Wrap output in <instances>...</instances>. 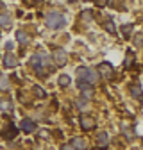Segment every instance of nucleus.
Segmentation results:
<instances>
[{"label":"nucleus","instance_id":"nucleus-23","mask_svg":"<svg viewBox=\"0 0 143 150\" xmlns=\"http://www.w3.org/2000/svg\"><path fill=\"white\" fill-rule=\"evenodd\" d=\"M95 2H97V6H104V4L107 2V0H95Z\"/></svg>","mask_w":143,"mask_h":150},{"label":"nucleus","instance_id":"nucleus-10","mask_svg":"<svg viewBox=\"0 0 143 150\" xmlns=\"http://www.w3.org/2000/svg\"><path fill=\"white\" fill-rule=\"evenodd\" d=\"M22 129L25 130V132H34V130H36V123L30 122V120H22Z\"/></svg>","mask_w":143,"mask_h":150},{"label":"nucleus","instance_id":"nucleus-14","mask_svg":"<svg viewBox=\"0 0 143 150\" xmlns=\"http://www.w3.org/2000/svg\"><path fill=\"white\" fill-rule=\"evenodd\" d=\"M102 25L105 27V30H109L111 34H115V32H116V27H115V23H113L111 20H105V22H102Z\"/></svg>","mask_w":143,"mask_h":150},{"label":"nucleus","instance_id":"nucleus-15","mask_svg":"<svg viewBox=\"0 0 143 150\" xmlns=\"http://www.w3.org/2000/svg\"><path fill=\"white\" fill-rule=\"evenodd\" d=\"M11 109H13L11 100H0V111H11Z\"/></svg>","mask_w":143,"mask_h":150},{"label":"nucleus","instance_id":"nucleus-20","mask_svg":"<svg viewBox=\"0 0 143 150\" xmlns=\"http://www.w3.org/2000/svg\"><path fill=\"white\" fill-rule=\"evenodd\" d=\"M91 16H93V14H91V11H84V13H82V18H84V20H88V22L91 20Z\"/></svg>","mask_w":143,"mask_h":150},{"label":"nucleus","instance_id":"nucleus-6","mask_svg":"<svg viewBox=\"0 0 143 150\" xmlns=\"http://www.w3.org/2000/svg\"><path fill=\"white\" fill-rule=\"evenodd\" d=\"M79 88L82 89V97H84L86 100L93 97V88H91V84H86V82H79Z\"/></svg>","mask_w":143,"mask_h":150},{"label":"nucleus","instance_id":"nucleus-18","mask_svg":"<svg viewBox=\"0 0 143 150\" xmlns=\"http://www.w3.org/2000/svg\"><path fill=\"white\" fill-rule=\"evenodd\" d=\"M32 89H34V93H36V97H40V98H43V97L47 95V93H45V91H43V89H41L40 86H34Z\"/></svg>","mask_w":143,"mask_h":150},{"label":"nucleus","instance_id":"nucleus-16","mask_svg":"<svg viewBox=\"0 0 143 150\" xmlns=\"http://www.w3.org/2000/svg\"><path fill=\"white\" fill-rule=\"evenodd\" d=\"M4 136H6L7 139H11L13 136H16V129H14V125H9V127H7V130L4 132Z\"/></svg>","mask_w":143,"mask_h":150},{"label":"nucleus","instance_id":"nucleus-17","mask_svg":"<svg viewBox=\"0 0 143 150\" xmlns=\"http://www.w3.org/2000/svg\"><path fill=\"white\" fill-rule=\"evenodd\" d=\"M59 86H63V88H66L68 84H70V77H68V75H61V77H59Z\"/></svg>","mask_w":143,"mask_h":150},{"label":"nucleus","instance_id":"nucleus-9","mask_svg":"<svg viewBox=\"0 0 143 150\" xmlns=\"http://www.w3.org/2000/svg\"><path fill=\"white\" fill-rule=\"evenodd\" d=\"M16 57H14V55L13 54H6L4 55V66H7V68H13V66H16Z\"/></svg>","mask_w":143,"mask_h":150},{"label":"nucleus","instance_id":"nucleus-8","mask_svg":"<svg viewBox=\"0 0 143 150\" xmlns=\"http://www.w3.org/2000/svg\"><path fill=\"white\" fill-rule=\"evenodd\" d=\"M0 27L2 29H9L11 27V16L7 13H0Z\"/></svg>","mask_w":143,"mask_h":150},{"label":"nucleus","instance_id":"nucleus-7","mask_svg":"<svg viewBox=\"0 0 143 150\" xmlns=\"http://www.w3.org/2000/svg\"><path fill=\"white\" fill-rule=\"evenodd\" d=\"M72 146H74L75 150H86V148H88V143H86L82 138H74V141H72Z\"/></svg>","mask_w":143,"mask_h":150},{"label":"nucleus","instance_id":"nucleus-3","mask_svg":"<svg viewBox=\"0 0 143 150\" xmlns=\"http://www.w3.org/2000/svg\"><path fill=\"white\" fill-rule=\"evenodd\" d=\"M98 71L102 75V79H105V81H113L115 79V70H113V66L109 63H102L98 66Z\"/></svg>","mask_w":143,"mask_h":150},{"label":"nucleus","instance_id":"nucleus-22","mask_svg":"<svg viewBox=\"0 0 143 150\" xmlns=\"http://www.w3.org/2000/svg\"><path fill=\"white\" fill-rule=\"evenodd\" d=\"M61 150H75V148L72 146V145H63V146H61Z\"/></svg>","mask_w":143,"mask_h":150},{"label":"nucleus","instance_id":"nucleus-19","mask_svg":"<svg viewBox=\"0 0 143 150\" xmlns=\"http://www.w3.org/2000/svg\"><path fill=\"white\" fill-rule=\"evenodd\" d=\"M120 30L123 32V36H125V38H127V36H129V32L132 30V25H129V23H127V25H122V29H120Z\"/></svg>","mask_w":143,"mask_h":150},{"label":"nucleus","instance_id":"nucleus-4","mask_svg":"<svg viewBox=\"0 0 143 150\" xmlns=\"http://www.w3.org/2000/svg\"><path fill=\"white\" fill-rule=\"evenodd\" d=\"M54 61H56V64H59V66H64L66 61H68V54H66L63 48L54 50Z\"/></svg>","mask_w":143,"mask_h":150},{"label":"nucleus","instance_id":"nucleus-21","mask_svg":"<svg viewBox=\"0 0 143 150\" xmlns=\"http://www.w3.org/2000/svg\"><path fill=\"white\" fill-rule=\"evenodd\" d=\"M84 105H86V98L84 100H77V107L79 109H84Z\"/></svg>","mask_w":143,"mask_h":150},{"label":"nucleus","instance_id":"nucleus-12","mask_svg":"<svg viewBox=\"0 0 143 150\" xmlns=\"http://www.w3.org/2000/svg\"><path fill=\"white\" fill-rule=\"evenodd\" d=\"M97 143H98L100 146H105L107 143H109V136H107L105 132H100V134L97 136Z\"/></svg>","mask_w":143,"mask_h":150},{"label":"nucleus","instance_id":"nucleus-13","mask_svg":"<svg viewBox=\"0 0 143 150\" xmlns=\"http://www.w3.org/2000/svg\"><path fill=\"white\" fill-rule=\"evenodd\" d=\"M16 40L20 41L22 45H27V43H29V36H27L23 30H18V32H16Z\"/></svg>","mask_w":143,"mask_h":150},{"label":"nucleus","instance_id":"nucleus-5","mask_svg":"<svg viewBox=\"0 0 143 150\" xmlns=\"http://www.w3.org/2000/svg\"><path fill=\"white\" fill-rule=\"evenodd\" d=\"M81 127L84 130H93L95 129V120L91 116H81Z\"/></svg>","mask_w":143,"mask_h":150},{"label":"nucleus","instance_id":"nucleus-11","mask_svg":"<svg viewBox=\"0 0 143 150\" xmlns=\"http://www.w3.org/2000/svg\"><path fill=\"white\" fill-rule=\"evenodd\" d=\"M131 95H132L134 98H138V100L141 98V86H139V84H132V86H131Z\"/></svg>","mask_w":143,"mask_h":150},{"label":"nucleus","instance_id":"nucleus-1","mask_svg":"<svg viewBox=\"0 0 143 150\" xmlns=\"http://www.w3.org/2000/svg\"><path fill=\"white\" fill-rule=\"evenodd\" d=\"M77 77L79 82H86V84H95L98 81V73L93 68H88V66H81L77 68Z\"/></svg>","mask_w":143,"mask_h":150},{"label":"nucleus","instance_id":"nucleus-2","mask_svg":"<svg viewBox=\"0 0 143 150\" xmlns=\"http://www.w3.org/2000/svg\"><path fill=\"white\" fill-rule=\"evenodd\" d=\"M45 22H47V27H50V29H63L66 25L64 16L59 13H48L45 16Z\"/></svg>","mask_w":143,"mask_h":150}]
</instances>
